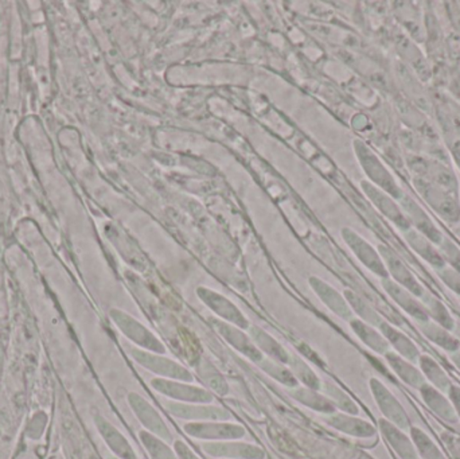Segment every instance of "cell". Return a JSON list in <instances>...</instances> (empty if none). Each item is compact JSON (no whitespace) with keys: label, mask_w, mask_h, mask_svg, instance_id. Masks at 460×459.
Segmentation results:
<instances>
[{"label":"cell","mask_w":460,"mask_h":459,"mask_svg":"<svg viewBox=\"0 0 460 459\" xmlns=\"http://www.w3.org/2000/svg\"><path fill=\"white\" fill-rule=\"evenodd\" d=\"M420 331L429 341L434 342L437 347L442 348L450 355L460 349L458 340L454 336L453 331L438 325L437 322H431V321L420 322Z\"/></svg>","instance_id":"484cf974"},{"label":"cell","mask_w":460,"mask_h":459,"mask_svg":"<svg viewBox=\"0 0 460 459\" xmlns=\"http://www.w3.org/2000/svg\"><path fill=\"white\" fill-rule=\"evenodd\" d=\"M135 361L143 368L153 374L159 375L162 379L178 380V382L191 383L194 380L190 371L172 358L164 357L156 353L143 349H134L129 352Z\"/></svg>","instance_id":"7a4b0ae2"},{"label":"cell","mask_w":460,"mask_h":459,"mask_svg":"<svg viewBox=\"0 0 460 459\" xmlns=\"http://www.w3.org/2000/svg\"><path fill=\"white\" fill-rule=\"evenodd\" d=\"M288 366L289 369H291L292 374H294V376L296 377L297 382L302 383L305 388H310V390L314 391H321V379L316 376L315 372H314L313 369L305 364V361L303 360V358L291 355L288 361Z\"/></svg>","instance_id":"4dcf8cb0"},{"label":"cell","mask_w":460,"mask_h":459,"mask_svg":"<svg viewBox=\"0 0 460 459\" xmlns=\"http://www.w3.org/2000/svg\"><path fill=\"white\" fill-rule=\"evenodd\" d=\"M378 331L385 337L389 347L394 348L397 355L407 358L411 363H418L419 357H420V350L410 337L405 336L402 331L394 328L391 323L385 322V321H383V323L378 326Z\"/></svg>","instance_id":"ac0fdd59"},{"label":"cell","mask_w":460,"mask_h":459,"mask_svg":"<svg viewBox=\"0 0 460 459\" xmlns=\"http://www.w3.org/2000/svg\"><path fill=\"white\" fill-rule=\"evenodd\" d=\"M110 459H119V458H116V457H115V458H110Z\"/></svg>","instance_id":"7bdbcfd3"},{"label":"cell","mask_w":460,"mask_h":459,"mask_svg":"<svg viewBox=\"0 0 460 459\" xmlns=\"http://www.w3.org/2000/svg\"><path fill=\"white\" fill-rule=\"evenodd\" d=\"M212 323L216 331H218V334H220L229 345H232L237 352H240L241 355L245 356L249 360L257 364L264 358L262 353L257 349L256 345L252 341L251 337L243 333V329L230 325V323L224 322V321L220 320H212Z\"/></svg>","instance_id":"30bf717a"},{"label":"cell","mask_w":460,"mask_h":459,"mask_svg":"<svg viewBox=\"0 0 460 459\" xmlns=\"http://www.w3.org/2000/svg\"><path fill=\"white\" fill-rule=\"evenodd\" d=\"M364 188L367 189V193L369 194L373 202L377 205L378 209H380L381 212L389 218V220L396 223L402 229H410V221L405 217L404 213L400 212L399 207L394 204V201L386 199L384 194H381L380 191L373 189L372 186L364 185Z\"/></svg>","instance_id":"4316f807"},{"label":"cell","mask_w":460,"mask_h":459,"mask_svg":"<svg viewBox=\"0 0 460 459\" xmlns=\"http://www.w3.org/2000/svg\"><path fill=\"white\" fill-rule=\"evenodd\" d=\"M111 318H112L115 325L118 326L119 331L127 339L131 340L134 344H137V347L143 348V350L156 353V355H164L166 353V348L159 341V339H156L155 334L148 331L145 325L132 318L131 315L121 312V310H112L111 312Z\"/></svg>","instance_id":"6da1fadb"},{"label":"cell","mask_w":460,"mask_h":459,"mask_svg":"<svg viewBox=\"0 0 460 459\" xmlns=\"http://www.w3.org/2000/svg\"><path fill=\"white\" fill-rule=\"evenodd\" d=\"M448 399L453 403L454 410H456V417L460 420V385L451 384V387L447 391Z\"/></svg>","instance_id":"ab89813d"},{"label":"cell","mask_w":460,"mask_h":459,"mask_svg":"<svg viewBox=\"0 0 460 459\" xmlns=\"http://www.w3.org/2000/svg\"><path fill=\"white\" fill-rule=\"evenodd\" d=\"M260 368L272 377L276 382L280 384L286 385L288 388H296L297 380L296 377L292 374L291 369L286 368L283 364L276 363V361L270 360V358H262L259 363Z\"/></svg>","instance_id":"e575fe53"},{"label":"cell","mask_w":460,"mask_h":459,"mask_svg":"<svg viewBox=\"0 0 460 459\" xmlns=\"http://www.w3.org/2000/svg\"><path fill=\"white\" fill-rule=\"evenodd\" d=\"M151 387L161 395L167 396L175 402H183V403L210 404L215 401L209 391L189 383L178 382V380L158 377L151 382Z\"/></svg>","instance_id":"277c9868"},{"label":"cell","mask_w":460,"mask_h":459,"mask_svg":"<svg viewBox=\"0 0 460 459\" xmlns=\"http://www.w3.org/2000/svg\"><path fill=\"white\" fill-rule=\"evenodd\" d=\"M289 395L295 401L299 402L303 406L314 410V411L321 412V414L332 415L335 412L334 404L330 402L329 398L319 393V391L310 390V388H292Z\"/></svg>","instance_id":"d4e9b609"},{"label":"cell","mask_w":460,"mask_h":459,"mask_svg":"<svg viewBox=\"0 0 460 459\" xmlns=\"http://www.w3.org/2000/svg\"><path fill=\"white\" fill-rule=\"evenodd\" d=\"M94 425L102 438L104 439L111 452L119 459H139L134 447L131 446L126 437L102 415L94 417Z\"/></svg>","instance_id":"7c38bea8"},{"label":"cell","mask_w":460,"mask_h":459,"mask_svg":"<svg viewBox=\"0 0 460 459\" xmlns=\"http://www.w3.org/2000/svg\"><path fill=\"white\" fill-rule=\"evenodd\" d=\"M404 207L408 213V221L411 220V223L415 224L416 228L419 229L421 234L431 243H435V244H440L442 243V234H440L439 229L434 225L431 220H429V216L426 215V212H423L421 207H419L412 199H407L404 201Z\"/></svg>","instance_id":"603a6c76"},{"label":"cell","mask_w":460,"mask_h":459,"mask_svg":"<svg viewBox=\"0 0 460 459\" xmlns=\"http://www.w3.org/2000/svg\"><path fill=\"white\" fill-rule=\"evenodd\" d=\"M424 306L429 310V320L432 318L438 325L443 326L447 331H454L456 322H454L453 317L438 299H427V305H424Z\"/></svg>","instance_id":"d590c367"},{"label":"cell","mask_w":460,"mask_h":459,"mask_svg":"<svg viewBox=\"0 0 460 459\" xmlns=\"http://www.w3.org/2000/svg\"><path fill=\"white\" fill-rule=\"evenodd\" d=\"M174 452L178 459H199V455L185 442L180 441V439L174 442Z\"/></svg>","instance_id":"f35d334b"},{"label":"cell","mask_w":460,"mask_h":459,"mask_svg":"<svg viewBox=\"0 0 460 459\" xmlns=\"http://www.w3.org/2000/svg\"><path fill=\"white\" fill-rule=\"evenodd\" d=\"M418 391L420 393L424 403L427 404V407H429L437 417H439L440 419L445 420V422L450 423V425H456V423L458 422V417H456L453 403H451L450 399H448L445 393H440L439 390L432 387L429 383L421 385Z\"/></svg>","instance_id":"e0dca14e"},{"label":"cell","mask_w":460,"mask_h":459,"mask_svg":"<svg viewBox=\"0 0 460 459\" xmlns=\"http://www.w3.org/2000/svg\"><path fill=\"white\" fill-rule=\"evenodd\" d=\"M197 372H199V376L207 383L210 390L215 391V393L221 396L228 395V383H226V377L220 374V371L212 363L207 360L202 361L199 368H197Z\"/></svg>","instance_id":"d6a6232c"},{"label":"cell","mask_w":460,"mask_h":459,"mask_svg":"<svg viewBox=\"0 0 460 459\" xmlns=\"http://www.w3.org/2000/svg\"><path fill=\"white\" fill-rule=\"evenodd\" d=\"M183 431L191 438L201 441H238L246 436V430L237 423L191 422L183 426Z\"/></svg>","instance_id":"5b68a950"},{"label":"cell","mask_w":460,"mask_h":459,"mask_svg":"<svg viewBox=\"0 0 460 459\" xmlns=\"http://www.w3.org/2000/svg\"><path fill=\"white\" fill-rule=\"evenodd\" d=\"M442 279L448 287L453 288L460 296V274L456 269H445L442 272Z\"/></svg>","instance_id":"74e56055"},{"label":"cell","mask_w":460,"mask_h":459,"mask_svg":"<svg viewBox=\"0 0 460 459\" xmlns=\"http://www.w3.org/2000/svg\"><path fill=\"white\" fill-rule=\"evenodd\" d=\"M453 333H454V336L456 337V340H458L459 348H460V326L456 325V328H454Z\"/></svg>","instance_id":"b9f144b4"},{"label":"cell","mask_w":460,"mask_h":459,"mask_svg":"<svg viewBox=\"0 0 460 459\" xmlns=\"http://www.w3.org/2000/svg\"><path fill=\"white\" fill-rule=\"evenodd\" d=\"M418 363L419 369H420L421 374H423L426 382L429 383V385H432V387L439 390L440 393H447L453 382H451L448 375L446 374L445 369L438 364V361L429 357V356L420 355Z\"/></svg>","instance_id":"cb8c5ba5"},{"label":"cell","mask_w":460,"mask_h":459,"mask_svg":"<svg viewBox=\"0 0 460 459\" xmlns=\"http://www.w3.org/2000/svg\"><path fill=\"white\" fill-rule=\"evenodd\" d=\"M378 428H380L386 444L399 455L400 459H420L412 439L405 431L400 430L399 428L385 419H380Z\"/></svg>","instance_id":"2e32d148"},{"label":"cell","mask_w":460,"mask_h":459,"mask_svg":"<svg viewBox=\"0 0 460 459\" xmlns=\"http://www.w3.org/2000/svg\"><path fill=\"white\" fill-rule=\"evenodd\" d=\"M139 439L145 449L153 459H178L174 450L169 446L167 442L148 431L142 430L139 433Z\"/></svg>","instance_id":"1f68e13d"},{"label":"cell","mask_w":460,"mask_h":459,"mask_svg":"<svg viewBox=\"0 0 460 459\" xmlns=\"http://www.w3.org/2000/svg\"><path fill=\"white\" fill-rule=\"evenodd\" d=\"M343 239L348 243L349 247L353 250L356 253L357 258L370 269V271L377 274L381 278H388V269H386L385 263H384L381 256L376 252L375 248L365 242L361 236L356 234V232L350 231V229H343L342 232Z\"/></svg>","instance_id":"8fae6325"},{"label":"cell","mask_w":460,"mask_h":459,"mask_svg":"<svg viewBox=\"0 0 460 459\" xmlns=\"http://www.w3.org/2000/svg\"><path fill=\"white\" fill-rule=\"evenodd\" d=\"M407 240L411 247H412L421 258L429 261L432 266L440 267V269L445 266V259H443V256L432 247L431 242H429L427 237H424L423 234H418V232H410V234H407Z\"/></svg>","instance_id":"83f0119b"},{"label":"cell","mask_w":460,"mask_h":459,"mask_svg":"<svg viewBox=\"0 0 460 459\" xmlns=\"http://www.w3.org/2000/svg\"><path fill=\"white\" fill-rule=\"evenodd\" d=\"M311 287L314 288L319 298L322 299L324 305L332 310V313L338 315V317L343 318V320H351L350 306H349L348 301L341 296L338 291H335L332 286L327 283L322 282L318 278H311L310 279Z\"/></svg>","instance_id":"d6986e66"},{"label":"cell","mask_w":460,"mask_h":459,"mask_svg":"<svg viewBox=\"0 0 460 459\" xmlns=\"http://www.w3.org/2000/svg\"><path fill=\"white\" fill-rule=\"evenodd\" d=\"M322 390H323L324 396L334 404L335 409H340L345 414L356 415V417L359 414V407L357 406L356 402L345 391L341 390L338 385L332 384V383H324V384H322Z\"/></svg>","instance_id":"f546056e"},{"label":"cell","mask_w":460,"mask_h":459,"mask_svg":"<svg viewBox=\"0 0 460 459\" xmlns=\"http://www.w3.org/2000/svg\"><path fill=\"white\" fill-rule=\"evenodd\" d=\"M384 288H385L389 296L411 317L415 318L418 322L429 321V310L419 302L418 296H413L410 291L405 290L397 283L391 282V280H384Z\"/></svg>","instance_id":"9a60e30c"},{"label":"cell","mask_w":460,"mask_h":459,"mask_svg":"<svg viewBox=\"0 0 460 459\" xmlns=\"http://www.w3.org/2000/svg\"><path fill=\"white\" fill-rule=\"evenodd\" d=\"M128 404L132 411H134L135 417L137 418V420L146 428V431L159 437L167 444L172 441V431L167 428L164 418L151 406L150 402L146 401L139 393H131L128 395Z\"/></svg>","instance_id":"52a82bcc"},{"label":"cell","mask_w":460,"mask_h":459,"mask_svg":"<svg viewBox=\"0 0 460 459\" xmlns=\"http://www.w3.org/2000/svg\"><path fill=\"white\" fill-rule=\"evenodd\" d=\"M249 337H251L253 344L256 345L257 349L261 353H265L270 360L283 364V366H288L291 355L267 331L257 328V326H252V328H249Z\"/></svg>","instance_id":"44dd1931"},{"label":"cell","mask_w":460,"mask_h":459,"mask_svg":"<svg viewBox=\"0 0 460 459\" xmlns=\"http://www.w3.org/2000/svg\"><path fill=\"white\" fill-rule=\"evenodd\" d=\"M346 301H348L350 309L358 315V320L364 321V322L369 323V325L378 328L383 323V318L378 315L373 307H370L364 299L359 298L356 294L351 291H346Z\"/></svg>","instance_id":"836d02e7"},{"label":"cell","mask_w":460,"mask_h":459,"mask_svg":"<svg viewBox=\"0 0 460 459\" xmlns=\"http://www.w3.org/2000/svg\"><path fill=\"white\" fill-rule=\"evenodd\" d=\"M167 411L172 417L190 422H228L232 415L223 407L210 406V404L180 403L169 402L164 404Z\"/></svg>","instance_id":"8992f818"},{"label":"cell","mask_w":460,"mask_h":459,"mask_svg":"<svg viewBox=\"0 0 460 459\" xmlns=\"http://www.w3.org/2000/svg\"><path fill=\"white\" fill-rule=\"evenodd\" d=\"M202 450L210 457L220 459H264L265 453L256 445L238 441L207 442Z\"/></svg>","instance_id":"9c48e42d"},{"label":"cell","mask_w":460,"mask_h":459,"mask_svg":"<svg viewBox=\"0 0 460 459\" xmlns=\"http://www.w3.org/2000/svg\"><path fill=\"white\" fill-rule=\"evenodd\" d=\"M370 391H372L373 398H375L376 404L378 410L383 414L384 419L388 420L392 425L399 428L400 430L408 431L412 425H411L410 417L405 411L402 404L397 401L396 396L392 393V391L380 382L378 379H370L369 382Z\"/></svg>","instance_id":"3957f363"},{"label":"cell","mask_w":460,"mask_h":459,"mask_svg":"<svg viewBox=\"0 0 460 459\" xmlns=\"http://www.w3.org/2000/svg\"><path fill=\"white\" fill-rule=\"evenodd\" d=\"M451 361H453L454 366L460 371V350L458 352L451 353Z\"/></svg>","instance_id":"60d3db41"},{"label":"cell","mask_w":460,"mask_h":459,"mask_svg":"<svg viewBox=\"0 0 460 459\" xmlns=\"http://www.w3.org/2000/svg\"><path fill=\"white\" fill-rule=\"evenodd\" d=\"M197 294H199L202 302H205V305H207L210 310H213L224 322L237 326V328L243 329V331L251 328L245 315H243V313L237 309V306H234L229 299H226V296H220V294L216 293V291L205 287H199V290H197Z\"/></svg>","instance_id":"ba28073f"},{"label":"cell","mask_w":460,"mask_h":459,"mask_svg":"<svg viewBox=\"0 0 460 459\" xmlns=\"http://www.w3.org/2000/svg\"><path fill=\"white\" fill-rule=\"evenodd\" d=\"M350 326L356 336L373 352L378 353V355H385L386 352H389L391 347H389L388 341L375 326L369 325L358 318L350 320Z\"/></svg>","instance_id":"7402d4cb"},{"label":"cell","mask_w":460,"mask_h":459,"mask_svg":"<svg viewBox=\"0 0 460 459\" xmlns=\"http://www.w3.org/2000/svg\"><path fill=\"white\" fill-rule=\"evenodd\" d=\"M440 244H442L443 259H447L448 263H451L454 269L460 274V251L450 242L442 240Z\"/></svg>","instance_id":"8d00e7d4"},{"label":"cell","mask_w":460,"mask_h":459,"mask_svg":"<svg viewBox=\"0 0 460 459\" xmlns=\"http://www.w3.org/2000/svg\"><path fill=\"white\" fill-rule=\"evenodd\" d=\"M326 423L334 430L353 437V438L370 439L377 437V430H376L375 426L367 420L357 418L356 415L334 412V414L327 417Z\"/></svg>","instance_id":"4fadbf2b"},{"label":"cell","mask_w":460,"mask_h":459,"mask_svg":"<svg viewBox=\"0 0 460 459\" xmlns=\"http://www.w3.org/2000/svg\"><path fill=\"white\" fill-rule=\"evenodd\" d=\"M384 356H385L386 363L391 366L392 371H394L405 384L416 388V390H419L421 385L426 384L427 382L426 379H424L423 374H421L418 366H415V364L397 355L396 352H392V350H389V352H386Z\"/></svg>","instance_id":"ffe728a7"},{"label":"cell","mask_w":460,"mask_h":459,"mask_svg":"<svg viewBox=\"0 0 460 459\" xmlns=\"http://www.w3.org/2000/svg\"><path fill=\"white\" fill-rule=\"evenodd\" d=\"M380 253L381 256H383L384 261H385V266L388 267L386 269L391 272L397 285L402 286V287H404L405 290L410 291L411 294L418 296V298L419 296H424V290L420 283L411 274L410 269L397 258L394 251L384 247V245H380Z\"/></svg>","instance_id":"5bb4252c"},{"label":"cell","mask_w":460,"mask_h":459,"mask_svg":"<svg viewBox=\"0 0 460 459\" xmlns=\"http://www.w3.org/2000/svg\"><path fill=\"white\" fill-rule=\"evenodd\" d=\"M410 437L418 450L419 458L420 459H446L443 453L440 452L439 446L429 438L426 431L419 428H410Z\"/></svg>","instance_id":"f1b7e54d"}]
</instances>
